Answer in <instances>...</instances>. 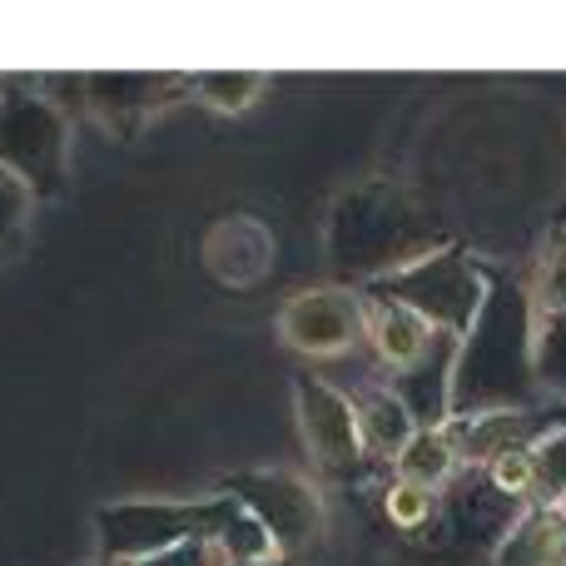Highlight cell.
Wrapping results in <instances>:
<instances>
[{
  "label": "cell",
  "mask_w": 566,
  "mask_h": 566,
  "mask_svg": "<svg viewBox=\"0 0 566 566\" xmlns=\"http://www.w3.org/2000/svg\"><path fill=\"white\" fill-rule=\"evenodd\" d=\"M229 566H293L289 557H269V562H229Z\"/></svg>",
  "instance_id": "obj_21"
},
{
  "label": "cell",
  "mask_w": 566,
  "mask_h": 566,
  "mask_svg": "<svg viewBox=\"0 0 566 566\" xmlns=\"http://www.w3.org/2000/svg\"><path fill=\"white\" fill-rule=\"evenodd\" d=\"M532 308L537 313H566V234L547 244L532 274Z\"/></svg>",
  "instance_id": "obj_17"
},
{
  "label": "cell",
  "mask_w": 566,
  "mask_h": 566,
  "mask_svg": "<svg viewBox=\"0 0 566 566\" xmlns=\"http://www.w3.org/2000/svg\"><path fill=\"white\" fill-rule=\"evenodd\" d=\"M80 90L95 99V109H99V115H105L115 129H129V125H135V115H145V109H149V99L165 95V80H139V75L119 80V75H99V80H85Z\"/></svg>",
  "instance_id": "obj_14"
},
{
  "label": "cell",
  "mask_w": 566,
  "mask_h": 566,
  "mask_svg": "<svg viewBox=\"0 0 566 566\" xmlns=\"http://www.w3.org/2000/svg\"><path fill=\"white\" fill-rule=\"evenodd\" d=\"M488 289L492 279L458 249H432V254L412 259V264L388 269V279L378 283V293L408 303L412 313H422L432 328L452 333V338H462L472 328V318L488 303Z\"/></svg>",
  "instance_id": "obj_3"
},
{
  "label": "cell",
  "mask_w": 566,
  "mask_h": 566,
  "mask_svg": "<svg viewBox=\"0 0 566 566\" xmlns=\"http://www.w3.org/2000/svg\"><path fill=\"white\" fill-rule=\"evenodd\" d=\"M298 428H303V448H308L313 468L323 478H353L363 468V438H358V412L353 398H343L333 382L303 373L298 378Z\"/></svg>",
  "instance_id": "obj_6"
},
{
  "label": "cell",
  "mask_w": 566,
  "mask_h": 566,
  "mask_svg": "<svg viewBox=\"0 0 566 566\" xmlns=\"http://www.w3.org/2000/svg\"><path fill=\"white\" fill-rule=\"evenodd\" d=\"M205 264L219 283L244 289V283H259L269 274V264H274V239H269V229L259 224V219H224L205 244Z\"/></svg>",
  "instance_id": "obj_9"
},
{
  "label": "cell",
  "mask_w": 566,
  "mask_h": 566,
  "mask_svg": "<svg viewBox=\"0 0 566 566\" xmlns=\"http://www.w3.org/2000/svg\"><path fill=\"white\" fill-rule=\"evenodd\" d=\"M562 428H566V422H562Z\"/></svg>",
  "instance_id": "obj_23"
},
{
  "label": "cell",
  "mask_w": 566,
  "mask_h": 566,
  "mask_svg": "<svg viewBox=\"0 0 566 566\" xmlns=\"http://www.w3.org/2000/svg\"><path fill=\"white\" fill-rule=\"evenodd\" d=\"M0 169L30 195H60L70 169V125L50 95L10 85L0 95Z\"/></svg>",
  "instance_id": "obj_2"
},
{
  "label": "cell",
  "mask_w": 566,
  "mask_h": 566,
  "mask_svg": "<svg viewBox=\"0 0 566 566\" xmlns=\"http://www.w3.org/2000/svg\"><path fill=\"white\" fill-rule=\"evenodd\" d=\"M353 412H358V438H363V452L368 458H398L408 448V438L418 432L412 412L402 408V398L392 388H368L353 398Z\"/></svg>",
  "instance_id": "obj_12"
},
{
  "label": "cell",
  "mask_w": 566,
  "mask_h": 566,
  "mask_svg": "<svg viewBox=\"0 0 566 566\" xmlns=\"http://www.w3.org/2000/svg\"><path fill=\"white\" fill-rule=\"evenodd\" d=\"M566 562V512L527 507L502 537L492 566H562Z\"/></svg>",
  "instance_id": "obj_10"
},
{
  "label": "cell",
  "mask_w": 566,
  "mask_h": 566,
  "mask_svg": "<svg viewBox=\"0 0 566 566\" xmlns=\"http://www.w3.org/2000/svg\"><path fill=\"white\" fill-rule=\"evenodd\" d=\"M532 378L566 398V313H532Z\"/></svg>",
  "instance_id": "obj_15"
},
{
  "label": "cell",
  "mask_w": 566,
  "mask_h": 566,
  "mask_svg": "<svg viewBox=\"0 0 566 566\" xmlns=\"http://www.w3.org/2000/svg\"><path fill=\"white\" fill-rule=\"evenodd\" d=\"M95 566H109V562H95Z\"/></svg>",
  "instance_id": "obj_22"
},
{
  "label": "cell",
  "mask_w": 566,
  "mask_h": 566,
  "mask_svg": "<svg viewBox=\"0 0 566 566\" xmlns=\"http://www.w3.org/2000/svg\"><path fill=\"white\" fill-rule=\"evenodd\" d=\"M562 566H566V562H562Z\"/></svg>",
  "instance_id": "obj_24"
},
{
  "label": "cell",
  "mask_w": 566,
  "mask_h": 566,
  "mask_svg": "<svg viewBox=\"0 0 566 566\" xmlns=\"http://www.w3.org/2000/svg\"><path fill=\"white\" fill-rule=\"evenodd\" d=\"M224 497H234L259 527L269 532L279 557H298L323 527V502L318 492L308 488L303 478L293 472H239V478L219 482Z\"/></svg>",
  "instance_id": "obj_5"
},
{
  "label": "cell",
  "mask_w": 566,
  "mask_h": 566,
  "mask_svg": "<svg viewBox=\"0 0 566 566\" xmlns=\"http://www.w3.org/2000/svg\"><path fill=\"white\" fill-rule=\"evenodd\" d=\"M135 566H229V562H224V552L209 547V542H185V547H169V552H159V557H145Z\"/></svg>",
  "instance_id": "obj_20"
},
{
  "label": "cell",
  "mask_w": 566,
  "mask_h": 566,
  "mask_svg": "<svg viewBox=\"0 0 566 566\" xmlns=\"http://www.w3.org/2000/svg\"><path fill=\"white\" fill-rule=\"evenodd\" d=\"M532 298L492 279L488 303L458 343L452 368V418L522 412L532 392Z\"/></svg>",
  "instance_id": "obj_1"
},
{
  "label": "cell",
  "mask_w": 566,
  "mask_h": 566,
  "mask_svg": "<svg viewBox=\"0 0 566 566\" xmlns=\"http://www.w3.org/2000/svg\"><path fill=\"white\" fill-rule=\"evenodd\" d=\"M279 333L303 358H343L363 338V298L348 289H303L283 303Z\"/></svg>",
  "instance_id": "obj_7"
},
{
  "label": "cell",
  "mask_w": 566,
  "mask_h": 566,
  "mask_svg": "<svg viewBox=\"0 0 566 566\" xmlns=\"http://www.w3.org/2000/svg\"><path fill=\"white\" fill-rule=\"evenodd\" d=\"M343 219H358V229H328V254L338 264H353V274L388 264H412V214L398 195H388V185H368L358 195H348L338 205Z\"/></svg>",
  "instance_id": "obj_4"
},
{
  "label": "cell",
  "mask_w": 566,
  "mask_h": 566,
  "mask_svg": "<svg viewBox=\"0 0 566 566\" xmlns=\"http://www.w3.org/2000/svg\"><path fill=\"white\" fill-rule=\"evenodd\" d=\"M30 205H35V195H30L15 175H6V169H0V259L15 254L20 239H25Z\"/></svg>",
  "instance_id": "obj_18"
},
{
  "label": "cell",
  "mask_w": 566,
  "mask_h": 566,
  "mask_svg": "<svg viewBox=\"0 0 566 566\" xmlns=\"http://www.w3.org/2000/svg\"><path fill=\"white\" fill-rule=\"evenodd\" d=\"M438 497L442 492H428V488H418V482L392 478V488L382 492V512H388V522L402 537H418V532H428L432 517H438Z\"/></svg>",
  "instance_id": "obj_16"
},
{
  "label": "cell",
  "mask_w": 566,
  "mask_h": 566,
  "mask_svg": "<svg viewBox=\"0 0 566 566\" xmlns=\"http://www.w3.org/2000/svg\"><path fill=\"white\" fill-rule=\"evenodd\" d=\"M363 338L378 353V363H388L392 373H412L442 343V333L432 328L422 313H412L408 303L373 289L368 298H363Z\"/></svg>",
  "instance_id": "obj_8"
},
{
  "label": "cell",
  "mask_w": 566,
  "mask_h": 566,
  "mask_svg": "<svg viewBox=\"0 0 566 566\" xmlns=\"http://www.w3.org/2000/svg\"><path fill=\"white\" fill-rule=\"evenodd\" d=\"M392 468H398L402 482H418L428 492H448L462 478V452L452 442V428L448 422L442 428H418L408 438V448L392 458Z\"/></svg>",
  "instance_id": "obj_11"
},
{
  "label": "cell",
  "mask_w": 566,
  "mask_h": 566,
  "mask_svg": "<svg viewBox=\"0 0 566 566\" xmlns=\"http://www.w3.org/2000/svg\"><path fill=\"white\" fill-rule=\"evenodd\" d=\"M527 507L566 512V428H542L527 442Z\"/></svg>",
  "instance_id": "obj_13"
},
{
  "label": "cell",
  "mask_w": 566,
  "mask_h": 566,
  "mask_svg": "<svg viewBox=\"0 0 566 566\" xmlns=\"http://www.w3.org/2000/svg\"><path fill=\"white\" fill-rule=\"evenodd\" d=\"M259 90H264V80L259 75H205V80H195V95L209 99L214 109H224V115L249 109Z\"/></svg>",
  "instance_id": "obj_19"
}]
</instances>
